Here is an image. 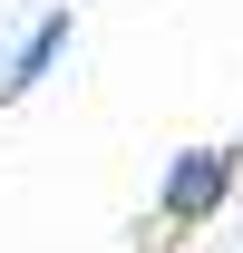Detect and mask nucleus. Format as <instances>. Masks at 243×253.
Masks as SVG:
<instances>
[{"label":"nucleus","mask_w":243,"mask_h":253,"mask_svg":"<svg viewBox=\"0 0 243 253\" xmlns=\"http://www.w3.org/2000/svg\"><path fill=\"white\" fill-rule=\"evenodd\" d=\"M234 175L243 166L224 156V146H185V156H165V175H156V224H214L224 205H234Z\"/></svg>","instance_id":"f257e3e1"},{"label":"nucleus","mask_w":243,"mask_h":253,"mask_svg":"<svg viewBox=\"0 0 243 253\" xmlns=\"http://www.w3.org/2000/svg\"><path fill=\"white\" fill-rule=\"evenodd\" d=\"M68 39H78V10H39V30L20 39V49H10V68H0V97H20V88H39V78H49V68L68 59Z\"/></svg>","instance_id":"f03ea898"}]
</instances>
